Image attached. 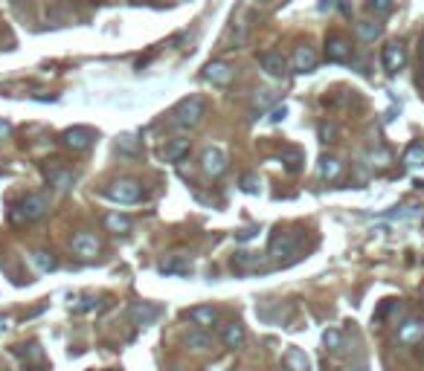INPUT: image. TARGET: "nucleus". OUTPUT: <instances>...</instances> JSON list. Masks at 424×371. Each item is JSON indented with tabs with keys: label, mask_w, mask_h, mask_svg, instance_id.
Segmentation results:
<instances>
[{
	"label": "nucleus",
	"mask_w": 424,
	"mask_h": 371,
	"mask_svg": "<svg viewBox=\"0 0 424 371\" xmlns=\"http://www.w3.org/2000/svg\"><path fill=\"white\" fill-rule=\"evenodd\" d=\"M203 116H207V102H203V96H186L169 110V125L180 128V131H189V128L201 125Z\"/></svg>",
	"instance_id": "nucleus-1"
},
{
	"label": "nucleus",
	"mask_w": 424,
	"mask_h": 371,
	"mask_svg": "<svg viewBox=\"0 0 424 371\" xmlns=\"http://www.w3.org/2000/svg\"><path fill=\"white\" fill-rule=\"evenodd\" d=\"M50 212V197L47 194H27L9 206V220L12 224H32V220L44 218Z\"/></svg>",
	"instance_id": "nucleus-2"
},
{
	"label": "nucleus",
	"mask_w": 424,
	"mask_h": 371,
	"mask_svg": "<svg viewBox=\"0 0 424 371\" xmlns=\"http://www.w3.org/2000/svg\"><path fill=\"white\" fill-rule=\"evenodd\" d=\"M108 197L116 203H140L142 201V183L131 177H119L108 186Z\"/></svg>",
	"instance_id": "nucleus-3"
},
{
	"label": "nucleus",
	"mask_w": 424,
	"mask_h": 371,
	"mask_svg": "<svg viewBox=\"0 0 424 371\" xmlns=\"http://www.w3.org/2000/svg\"><path fill=\"white\" fill-rule=\"evenodd\" d=\"M229 166V159L224 154V148H218V145H210V148H203V154H201V168H203V175H210V177H221L224 171Z\"/></svg>",
	"instance_id": "nucleus-4"
},
{
	"label": "nucleus",
	"mask_w": 424,
	"mask_h": 371,
	"mask_svg": "<svg viewBox=\"0 0 424 371\" xmlns=\"http://www.w3.org/2000/svg\"><path fill=\"white\" fill-rule=\"evenodd\" d=\"M96 140V133L90 128H84V125H73L62 133V145L70 148V151H88V148L93 145Z\"/></svg>",
	"instance_id": "nucleus-5"
},
{
	"label": "nucleus",
	"mask_w": 424,
	"mask_h": 371,
	"mask_svg": "<svg viewBox=\"0 0 424 371\" xmlns=\"http://www.w3.org/2000/svg\"><path fill=\"white\" fill-rule=\"evenodd\" d=\"M259 64L273 79H285L288 76V58L282 53H276V49H264V53H259Z\"/></svg>",
	"instance_id": "nucleus-6"
},
{
	"label": "nucleus",
	"mask_w": 424,
	"mask_h": 371,
	"mask_svg": "<svg viewBox=\"0 0 424 371\" xmlns=\"http://www.w3.org/2000/svg\"><path fill=\"white\" fill-rule=\"evenodd\" d=\"M297 246H299V238L294 232H273L271 235V255L273 258H288V255H294L297 253Z\"/></svg>",
	"instance_id": "nucleus-7"
},
{
	"label": "nucleus",
	"mask_w": 424,
	"mask_h": 371,
	"mask_svg": "<svg viewBox=\"0 0 424 371\" xmlns=\"http://www.w3.org/2000/svg\"><path fill=\"white\" fill-rule=\"evenodd\" d=\"M325 58H329L332 64H346V61L352 58V44H349L343 35H332V38H325Z\"/></svg>",
	"instance_id": "nucleus-8"
},
{
	"label": "nucleus",
	"mask_w": 424,
	"mask_h": 371,
	"mask_svg": "<svg viewBox=\"0 0 424 371\" xmlns=\"http://www.w3.org/2000/svg\"><path fill=\"white\" fill-rule=\"evenodd\" d=\"M404 61H407V49L398 44V41H390L384 47V53H381V64L386 73H398L404 67Z\"/></svg>",
	"instance_id": "nucleus-9"
},
{
	"label": "nucleus",
	"mask_w": 424,
	"mask_h": 371,
	"mask_svg": "<svg viewBox=\"0 0 424 371\" xmlns=\"http://www.w3.org/2000/svg\"><path fill=\"white\" fill-rule=\"evenodd\" d=\"M320 64V55H317V49H314L311 44H299L294 49V70L297 73H314Z\"/></svg>",
	"instance_id": "nucleus-10"
},
{
	"label": "nucleus",
	"mask_w": 424,
	"mask_h": 371,
	"mask_svg": "<svg viewBox=\"0 0 424 371\" xmlns=\"http://www.w3.org/2000/svg\"><path fill=\"white\" fill-rule=\"evenodd\" d=\"M99 250H102V244L90 232H79L76 238H73V253H76L79 258H96Z\"/></svg>",
	"instance_id": "nucleus-11"
},
{
	"label": "nucleus",
	"mask_w": 424,
	"mask_h": 371,
	"mask_svg": "<svg viewBox=\"0 0 424 371\" xmlns=\"http://www.w3.org/2000/svg\"><path fill=\"white\" fill-rule=\"evenodd\" d=\"M236 76L233 64H227V61H210L207 67H203V79L212 81V84H229Z\"/></svg>",
	"instance_id": "nucleus-12"
},
{
	"label": "nucleus",
	"mask_w": 424,
	"mask_h": 371,
	"mask_svg": "<svg viewBox=\"0 0 424 371\" xmlns=\"http://www.w3.org/2000/svg\"><path fill=\"white\" fill-rule=\"evenodd\" d=\"M186 319H192L201 331H210L218 322V311L212 305H195V307H189L186 311Z\"/></svg>",
	"instance_id": "nucleus-13"
},
{
	"label": "nucleus",
	"mask_w": 424,
	"mask_h": 371,
	"mask_svg": "<svg viewBox=\"0 0 424 371\" xmlns=\"http://www.w3.org/2000/svg\"><path fill=\"white\" fill-rule=\"evenodd\" d=\"M264 258H268V255H259V253H236L233 255V270H236V273H253V270H262L264 267Z\"/></svg>",
	"instance_id": "nucleus-14"
},
{
	"label": "nucleus",
	"mask_w": 424,
	"mask_h": 371,
	"mask_svg": "<svg viewBox=\"0 0 424 371\" xmlns=\"http://www.w3.org/2000/svg\"><path fill=\"white\" fill-rule=\"evenodd\" d=\"M245 340H247V331H245V325L241 322H227L224 325V331H221V342H224V348H241L245 345Z\"/></svg>",
	"instance_id": "nucleus-15"
},
{
	"label": "nucleus",
	"mask_w": 424,
	"mask_h": 371,
	"mask_svg": "<svg viewBox=\"0 0 424 371\" xmlns=\"http://www.w3.org/2000/svg\"><path fill=\"white\" fill-rule=\"evenodd\" d=\"M189 154V140H166V145L160 148V157L166 159V163H180Z\"/></svg>",
	"instance_id": "nucleus-16"
},
{
	"label": "nucleus",
	"mask_w": 424,
	"mask_h": 371,
	"mask_svg": "<svg viewBox=\"0 0 424 371\" xmlns=\"http://www.w3.org/2000/svg\"><path fill=\"white\" fill-rule=\"evenodd\" d=\"M282 363H285L288 371H311V360H308V354L302 348H288L285 357H282Z\"/></svg>",
	"instance_id": "nucleus-17"
},
{
	"label": "nucleus",
	"mask_w": 424,
	"mask_h": 371,
	"mask_svg": "<svg viewBox=\"0 0 424 371\" xmlns=\"http://www.w3.org/2000/svg\"><path fill=\"white\" fill-rule=\"evenodd\" d=\"M116 151L128 154V157H140L142 154V140L137 137V133H119L116 137Z\"/></svg>",
	"instance_id": "nucleus-18"
},
{
	"label": "nucleus",
	"mask_w": 424,
	"mask_h": 371,
	"mask_svg": "<svg viewBox=\"0 0 424 371\" xmlns=\"http://www.w3.org/2000/svg\"><path fill=\"white\" fill-rule=\"evenodd\" d=\"M157 316H160V307H154V305H149V302L131 305V319H134L137 325H151Z\"/></svg>",
	"instance_id": "nucleus-19"
},
{
	"label": "nucleus",
	"mask_w": 424,
	"mask_h": 371,
	"mask_svg": "<svg viewBox=\"0 0 424 371\" xmlns=\"http://www.w3.org/2000/svg\"><path fill=\"white\" fill-rule=\"evenodd\" d=\"M282 166L288 175H297V171L302 168V163H305V151L302 148H282Z\"/></svg>",
	"instance_id": "nucleus-20"
},
{
	"label": "nucleus",
	"mask_w": 424,
	"mask_h": 371,
	"mask_svg": "<svg viewBox=\"0 0 424 371\" xmlns=\"http://www.w3.org/2000/svg\"><path fill=\"white\" fill-rule=\"evenodd\" d=\"M186 348H192V351H210L212 348V333L201 331V328L189 331L186 333Z\"/></svg>",
	"instance_id": "nucleus-21"
},
{
	"label": "nucleus",
	"mask_w": 424,
	"mask_h": 371,
	"mask_svg": "<svg viewBox=\"0 0 424 371\" xmlns=\"http://www.w3.org/2000/svg\"><path fill=\"white\" fill-rule=\"evenodd\" d=\"M47 177H50V186L55 192H67L73 180H76V175H73L70 168H53V171H47Z\"/></svg>",
	"instance_id": "nucleus-22"
},
{
	"label": "nucleus",
	"mask_w": 424,
	"mask_h": 371,
	"mask_svg": "<svg viewBox=\"0 0 424 371\" xmlns=\"http://www.w3.org/2000/svg\"><path fill=\"white\" fill-rule=\"evenodd\" d=\"M29 261H32V267L38 270V273H50V270L58 267L55 255H53V253H47V250H32V253H29Z\"/></svg>",
	"instance_id": "nucleus-23"
},
{
	"label": "nucleus",
	"mask_w": 424,
	"mask_h": 371,
	"mask_svg": "<svg viewBox=\"0 0 424 371\" xmlns=\"http://www.w3.org/2000/svg\"><path fill=\"white\" fill-rule=\"evenodd\" d=\"M340 171H343V163L337 157H329L325 154L323 159H320V175L325 177V180H337L340 177Z\"/></svg>",
	"instance_id": "nucleus-24"
},
{
	"label": "nucleus",
	"mask_w": 424,
	"mask_h": 371,
	"mask_svg": "<svg viewBox=\"0 0 424 371\" xmlns=\"http://www.w3.org/2000/svg\"><path fill=\"white\" fill-rule=\"evenodd\" d=\"M189 270H192V264H189V258H184V255H175V258H169V261L160 264V273H177V276H186Z\"/></svg>",
	"instance_id": "nucleus-25"
},
{
	"label": "nucleus",
	"mask_w": 424,
	"mask_h": 371,
	"mask_svg": "<svg viewBox=\"0 0 424 371\" xmlns=\"http://www.w3.org/2000/svg\"><path fill=\"white\" fill-rule=\"evenodd\" d=\"M355 32H358L360 41H375L381 35V23L378 21H360L355 27Z\"/></svg>",
	"instance_id": "nucleus-26"
},
{
	"label": "nucleus",
	"mask_w": 424,
	"mask_h": 371,
	"mask_svg": "<svg viewBox=\"0 0 424 371\" xmlns=\"http://www.w3.org/2000/svg\"><path fill=\"white\" fill-rule=\"evenodd\" d=\"M323 345L329 348L332 354H340L343 351V333L337 331V328H325L323 331Z\"/></svg>",
	"instance_id": "nucleus-27"
},
{
	"label": "nucleus",
	"mask_w": 424,
	"mask_h": 371,
	"mask_svg": "<svg viewBox=\"0 0 424 371\" xmlns=\"http://www.w3.org/2000/svg\"><path fill=\"white\" fill-rule=\"evenodd\" d=\"M421 322H416V319H410V322H404L401 325V331H398V340L401 342H416V340H421Z\"/></svg>",
	"instance_id": "nucleus-28"
},
{
	"label": "nucleus",
	"mask_w": 424,
	"mask_h": 371,
	"mask_svg": "<svg viewBox=\"0 0 424 371\" xmlns=\"http://www.w3.org/2000/svg\"><path fill=\"white\" fill-rule=\"evenodd\" d=\"M105 227L111 232H116V235H125V232H131V218H125V215H105Z\"/></svg>",
	"instance_id": "nucleus-29"
},
{
	"label": "nucleus",
	"mask_w": 424,
	"mask_h": 371,
	"mask_svg": "<svg viewBox=\"0 0 424 371\" xmlns=\"http://www.w3.org/2000/svg\"><path fill=\"white\" fill-rule=\"evenodd\" d=\"M366 6L375 18H386V15H392V9H395V0H366Z\"/></svg>",
	"instance_id": "nucleus-30"
},
{
	"label": "nucleus",
	"mask_w": 424,
	"mask_h": 371,
	"mask_svg": "<svg viewBox=\"0 0 424 371\" xmlns=\"http://www.w3.org/2000/svg\"><path fill=\"white\" fill-rule=\"evenodd\" d=\"M21 357H23V363H29V366H38L41 360H44V354H41V348L35 342H29V345H21V351H18Z\"/></svg>",
	"instance_id": "nucleus-31"
},
{
	"label": "nucleus",
	"mask_w": 424,
	"mask_h": 371,
	"mask_svg": "<svg viewBox=\"0 0 424 371\" xmlns=\"http://www.w3.org/2000/svg\"><path fill=\"white\" fill-rule=\"evenodd\" d=\"M273 102H276V90H271V88L259 90V93H256V99H253V114H256V110L262 114V110L268 107V105H273Z\"/></svg>",
	"instance_id": "nucleus-32"
},
{
	"label": "nucleus",
	"mask_w": 424,
	"mask_h": 371,
	"mask_svg": "<svg viewBox=\"0 0 424 371\" xmlns=\"http://www.w3.org/2000/svg\"><path fill=\"white\" fill-rule=\"evenodd\" d=\"M241 192L245 194H259L262 192V177L247 171V175H241Z\"/></svg>",
	"instance_id": "nucleus-33"
},
{
	"label": "nucleus",
	"mask_w": 424,
	"mask_h": 371,
	"mask_svg": "<svg viewBox=\"0 0 424 371\" xmlns=\"http://www.w3.org/2000/svg\"><path fill=\"white\" fill-rule=\"evenodd\" d=\"M407 166H424V148L421 145H413V148H410V151H407Z\"/></svg>",
	"instance_id": "nucleus-34"
},
{
	"label": "nucleus",
	"mask_w": 424,
	"mask_h": 371,
	"mask_svg": "<svg viewBox=\"0 0 424 371\" xmlns=\"http://www.w3.org/2000/svg\"><path fill=\"white\" fill-rule=\"evenodd\" d=\"M259 232H262L259 227H245V229H238V232H236V241H238V244H247V241L256 238Z\"/></svg>",
	"instance_id": "nucleus-35"
},
{
	"label": "nucleus",
	"mask_w": 424,
	"mask_h": 371,
	"mask_svg": "<svg viewBox=\"0 0 424 371\" xmlns=\"http://www.w3.org/2000/svg\"><path fill=\"white\" fill-rule=\"evenodd\" d=\"M93 307H96V299H93V296H84V299H79L76 305H73V311H76V314H88V311H93Z\"/></svg>",
	"instance_id": "nucleus-36"
},
{
	"label": "nucleus",
	"mask_w": 424,
	"mask_h": 371,
	"mask_svg": "<svg viewBox=\"0 0 424 371\" xmlns=\"http://www.w3.org/2000/svg\"><path fill=\"white\" fill-rule=\"evenodd\" d=\"M285 116H288V107L279 105V107H273V110H271V116H268V119H271V122H282Z\"/></svg>",
	"instance_id": "nucleus-37"
},
{
	"label": "nucleus",
	"mask_w": 424,
	"mask_h": 371,
	"mask_svg": "<svg viewBox=\"0 0 424 371\" xmlns=\"http://www.w3.org/2000/svg\"><path fill=\"white\" fill-rule=\"evenodd\" d=\"M320 137H323V142H329L334 137V125H325V122H323V125H320Z\"/></svg>",
	"instance_id": "nucleus-38"
},
{
	"label": "nucleus",
	"mask_w": 424,
	"mask_h": 371,
	"mask_svg": "<svg viewBox=\"0 0 424 371\" xmlns=\"http://www.w3.org/2000/svg\"><path fill=\"white\" fill-rule=\"evenodd\" d=\"M9 133H12V125H9L6 119H0V140H3V137H9Z\"/></svg>",
	"instance_id": "nucleus-39"
},
{
	"label": "nucleus",
	"mask_w": 424,
	"mask_h": 371,
	"mask_svg": "<svg viewBox=\"0 0 424 371\" xmlns=\"http://www.w3.org/2000/svg\"><path fill=\"white\" fill-rule=\"evenodd\" d=\"M334 6V0H323V3H320V12H325V9H332Z\"/></svg>",
	"instance_id": "nucleus-40"
},
{
	"label": "nucleus",
	"mask_w": 424,
	"mask_h": 371,
	"mask_svg": "<svg viewBox=\"0 0 424 371\" xmlns=\"http://www.w3.org/2000/svg\"><path fill=\"white\" fill-rule=\"evenodd\" d=\"M419 55H421V64H424V38H421V47H419Z\"/></svg>",
	"instance_id": "nucleus-41"
},
{
	"label": "nucleus",
	"mask_w": 424,
	"mask_h": 371,
	"mask_svg": "<svg viewBox=\"0 0 424 371\" xmlns=\"http://www.w3.org/2000/svg\"><path fill=\"white\" fill-rule=\"evenodd\" d=\"M419 81H421V84H424V70H421V73H419Z\"/></svg>",
	"instance_id": "nucleus-42"
},
{
	"label": "nucleus",
	"mask_w": 424,
	"mask_h": 371,
	"mask_svg": "<svg viewBox=\"0 0 424 371\" xmlns=\"http://www.w3.org/2000/svg\"><path fill=\"white\" fill-rule=\"evenodd\" d=\"M355 371H366V368H355Z\"/></svg>",
	"instance_id": "nucleus-43"
},
{
	"label": "nucleus",
	"mask_w": 424,
	"mask_h": 371,
	"mask_svg": "<svg viewBox=\"0 0 424 371\" xmlns=\"http://www.w3.org/2000/svg\"><path fill=\"white\" fill-rule=\"evenodd\" d=\"M259 3H268V0H259Z\"/></svg>",
	"instance_id": "nucleus-44"
}]
</instances>
